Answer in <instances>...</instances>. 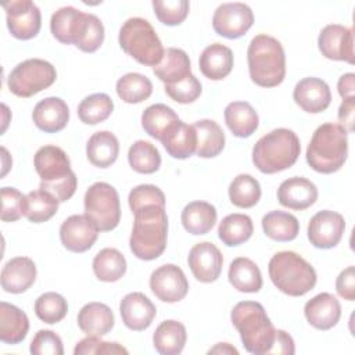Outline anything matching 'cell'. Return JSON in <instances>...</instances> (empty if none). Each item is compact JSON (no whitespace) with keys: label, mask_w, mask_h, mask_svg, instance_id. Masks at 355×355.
<instances>
[{"label":"cell","mask_w":355,"mask_h":355,"mask_svg":"<svg viewBox=\"0 0 355 355\" xmlns=\"http://www.w3.org/2000/svg\"><path fill=\"white\" fill-rule=\"evenodd\" d=\"M53 36L64 44H73L85 53H94L104 42V25L94 14L75 7H61L50 19Z\"/></svg>","instance_id":"obj_1"},{"label":"cell","mask_w":355,"mask_h":355,"mask_svg":"<svg viewBox=\"0 0 355 355\" xmlns=\"http://www.w3.org/2000/svg\"><path fill=\"white\" fill-rule=\"evenodd\" d=\"M135 214L129 247L133 255L153 261L162 255L168 239V216L162 205H146Z\"/></svg>","instance_id":"obj_2"},{"label":"cell","mask_w":355,"mask_h":355,"mask_svg":"<svg viewBox=\"0 0 355 355\" xmlns=\"http://www.w3.org/2000/svg\"><path fill=\"white\" fill-rule=\"evenodd\" d=\"M230 319L248 352L255 355L269 354L276 337V329L259 302H237L232 309Z\"/></svg>","instance_id":"obj_3"},{"label":"cell","mask_w":355,"mask_h":355,"mask_svg":"<svg viewBox=\"0 0 355 355\" xmlns=\"http://www.w3.org/2000/svg\"><path fill=\"white\" fill-rule=\"evenodd\" d=\"M251 80L261 87L279 86L286 76V55L282 43L261 33L252 37L247 50Z\"/></svg>","instance_id":"obj_4"},{"label":"cell","mask_w":355,"mask_h":355,"mask_svg":"<svg viewBox=\"0 0 355 355\" xmlns=\"http://www.w3.org/2000/svg\"><path fill=\"white\" fill-rule=\"evenodd\" d=\"M348 155L347 130L338 123H323L312 135L306 148L308 165L319 173L337 172Z\"/></svg>","instance_id":"obj_5"},{"label":"cell","mask_w":355,"mask_h":355,"mask_svg":"<svg viewBox=\"0 0 355 355\" xmlns=\"http://www.w3.org/2000/svg\"><path fill=\"white\" fill-rule=\"evenodd\" d=\"M301 153L298 136L286 128L275 129L262 136L252 148V162L262 173L270 175L288 169Z\"/></svg>","instance_id":"obj_6"},{"label":"cell","mask_w":355,"mask_h":355,"mask_svg":"<svg viewBox=\"0 0 355 355\" xmlns=\"http://www.w3.org/2000/svg\"><path fill=\"white\" fill-rule=\"evenodd\" d=\"M268 272L272 283L291 297L309 293L318 280L313 266L294 251L276 252L269 261Z\"/></svg>","instance_id":"obj_7"},{"label":"cell","mask_w":355,"mask_h":355,"mask_svg":"<svg viewBox=\"0 0 355 355\" xmlns=\"http://www.w3.org/2000/svg\"><path fill=\"white\" fill-rule=\"evenodd\" d=\"M118 42L121 49L139 64L153 68L161 62L165 53L153 25L140 17H133L123 22Z\"/></svg>","instance_id":"obj_8"},{"label":"cell","mask_w":355,"mask_h":355,"mask_svg":"<svg viewBox=\"0 0 355 355\" xmlns=\"http://www.w3.org/2000/svg\"><path fill=\"white\" fill-rule=\"evenodd\" d=\"M85 215L96 225L98 232L115 229L121 220V202L116 189L105 182L93 183L85 193Z\"/></svg>","instance_id":"obj_9"},{"label":"cell","mask_w":355,"mask_h":355,"mask_svg":"<svg viewBox=\"0 0 355 355\" xmlns=\"http://www.w3.org/2000/svg\"><path fill=\"white\" fill-rule=\"evenodd\" d=\"M55 78L57 72L53 64L40 58H29L10 72L7 86L12 94L26 98L50 87Z\"/></svg>","instance_id":"obj_10"},{"label":"cell","mask_w":355,"mask_h":355,"mask_svg":"<svg viewBox=\"0 0 355 355\" xmlns=\"http://www.w3.org/2000/svg\"><path fill=\"white\" fill-rule=\"evenodd\" d=\"M10 33L19 40L35 37L42 26L39 7L31 0H11L3 3Z\"/></svg>","instance_id":"obj_11"},{"label":"cell","mask_w":355,"mask_h":355,"mask_svg":"<svg viewBox=\"0 0 355 355\" xmlns=\"http://www.w3.org/2000/svg\"><path fill=\"white\" fill-rule=\"evenodd\" d=\"M254 24L252 10L244 3H223L212 17L214 31L226 39H239Z\"/></svg>","instance_id":"obj_12"},{"label":"cell","mask_w":355,"mask_h":355,"mask_svg":"<svg viewBox=\"0 0 355 355\" xmlns=\"http://www.w3.org/2000/svg\"><path fill=\"white\" fill-rule=\"evenodd\" d=\"M344 230V216L336 211L323 209L311 218L308 223V239L313 247L329 250L340 243Z\"/></svg>","instance_id":"obj_13"},{"label":"cell","mask_w":355,"mask_h":355,"mask_svg":"<svg viewBox=\"0 0 355 355\" xmlns=\"http://www.w3.org/2000/svg\"><path fill=\"white\" fill-rule=\"evenodd\" d=\"M150 288L158 300L172 304L182 301L187 295L189 282L179 266L165 263L151 273Z\"/></svg>","instance_id":"obj_14"},{"label":"cell","mask_w":355,"mask_h":355,"mask_svg":"<svg viewBox=\"0 0 355 355\" xmlns=\"http://www.w3.org/2000/svg\"><path fill=\"white\" fill-rule=\"evenodd\" d=\"M318 46L322 55L329 60L355 62L354 32L351 28L338 24L326 25L319 33Z\"/></svg>","instance_id":"obj_15"},{"label":"cell","mask_w":355,"mask_h":355,"mask_svg":"<svg viewBox=\"0 0 355 355\" xmlns=\"http://www.w3.org/2000/svg\"><path fill=\"white\" fill-rule=\"evenodd\" d=\"M187 262L193 276L198 282L212 283L220 276L223 257L214 243L202 241L190 250Z\"/></svg>","instance_id":"obj_16"},{"label":"cell","mask_w":355,"mask_h":355,"mask_svg":"<svg viewBox=\"0 0 355 355\" xmlns=\"http://www.w3.org/2000/svg\"><path fill=\"white\" fill-rule=\"evenodd\" d=\"M98 229L86 215H71L60 227L62 245L72 252H85L93 247Z\"/></svg>","instance_id":"obj_17"},{"label":"cell","mask_w":355,"mask_h":355,"mask_svg":"<svg viewBox=\"0 0 355 355\" xmlns=\"http://www.w3.org/2000/svg\"><path fill=\"white\" fill-rule=\"evenodd\" d=\"M35 169L42 183H51L73 173L67 153L57 146H43L33 157Z\"/></svg>","instance_id":"obj_18"},{"label":"cell","mask_w":355,"mask_h":355,"mask_svg":"<svg viewBox=\"0 0 355 355\" xmlns=\"http://www.w3.org/2000/svg\"><path fill=\"white\" fill-rule=\"evenodd\" d=\"M119 312L123 324L135 331H141L153 323L157 308L143 293H129L119 304Z\"/></svg>","instance_id":"obj_19"},{"label":"cell","mask_w":355,"mask_h":355,"mask_svg":"<svg viewBox=\"0 0 355 355\" xmlns=\"http://www.w3.org/2000/svg\"><path fill=\"white\" fill-rule=\"evenodd\" d=\"M293 98L300 108L309 114H319L324 111L331 103V93L329 85L313 76L301 79L293 92Z\"/></svg>","instance_id":"obj_20"},{"label":"cell","mask_w":355,"mask_h":355,"mask_svg":"<svg viewBox=\"0 0 355 355\" xmlns=\"http://www.w3.org/2000/svg\"><path fill=\"white\" fill-rule=\"evenodd\" d=\"M277 200L286 208L302 211L316 202L318 189L315 183L302 176L288 178L280 183Z\"/></svg>","instance_id":"obj_21"},{"label":"cell","mask_w":355,"mask_h":355,"mask_svg":"<svg viewBox=\"0 0 355 355\" xmlns=\"http://www.w3.org/2000/svg\"><path fill=\"white\" fill-rule=\"evenodd\" d=\"M304 315L311 326L318 330H329L334 327L341 318V305L330 293H320L306 301Z\"/></svg>","instance_id":"obj_22"},{"label":"cell","mask_w":355,"mask_h":355,"mask_svg":"<svg viewBox=\"0 0 355 355\" xmlns=\"http://www.w3.org/2000/svg\"><path fill=\"white\" fill-rule=\"evenodd\" d=\"M0 280L6 293H25L36 280V265L28 257L11 258L3 266Z\"/></svg>","instance_id":"obj_23"},{"label":"cell","mask_w":355,"mask_h":355,"mask_svg":"<svg viewBox=\"0 0 355 355\" xmlns=\"http://www.w3.org/2000/svg\"><path fill=\"white\" fill-rule=\"evenodd\" d=\"M33 123L46 133L62 130L69 121V108L60 97H47L40 100L32 112Z\"/></svg>","instance_id":"obj_24"},{"label":"cell","mask_w":355,"mask_h":355,"mask_svg":"<svg viewBox=\"0 0 355 355\" xmlns=\"http://www.w3.org/2000/svg\"><path fill=\"white\" fill-rule=\"evenodd\" d=\"M198 64L200 71L205 78L220 80L233 69V51L222 43L209 44L202 50Z\"/></svg>","instance_id":"obj_25"},{"label":"cell","mask_w":355,"mask_h":355,"mask_svg":"<svg viewBox=\"0 0 355 355\" xmlns=\"http://www.w3.org/2000/svg\"><path fill=\"white\" fill-rule=\"evenodd\" d=\"M115 323L111 308L103 302H89L78 313V326L87 336H104Z\"/></svg>","instance_id":"obj_26"},{"label":"cell","mask_w":355,"mask_h":355,"mask_svg":"<svg viewBox=\"0 0 355 355\" xmlns=\"http://www.w3.org/2000/svg\"><path fill=\"white\" fill-rule=\"evenodd\" d=\"M178 114L165 104H153L141 114V126L144 132L155 140L162 141L179 123Z\"/></svg>","instance_id":"obj_27"},{"label":"cell","mask_w":355,"mask_h":355,"mask_svg":"<svg viewBox=\"0 0 355 355\" xmlns=\"http://www.w3.org/2000/svg\"><path fill=\"white\" fill-rule=\"evenodd\" d=\"M29 330V319L24 311L6 301L0 302V340L6 344H19Z\"/></svg>","instance_id":"obj_28"},{"label":"cell","mask_w":355,"mask_h":355,"mask_svg":"<svg viewBox=\"0 0 355 355\" xmlns=\"http://www.w3.org/2000/svg\"><path fill=\"white\" fill-rule=\"evenodd\" d=\"M154 75L165 85H173L191 75V65L187 53L182 49L169 47L158 65L153 68Z\"/></svg>","instance_id":"obj_29"},{"label":"cell","mask_w":355,"mask_h":355,"mask_svg":"<svg viewBox=\"0 0 355 355\" xmlns=\"http://www.w3.org/2000/svg\"><path fill=\"white\" fill-rule=\"evenodd\" d=\"M225 122L236 137H250L259 125L254 107L247 101H233L225 108Z\"/></svg>","instance_id":"obj_30"},{"label":"cell","mask_w":355,"mask_h":355,"mask_svg":"<svg viewBox=\"0 0 355 355\" xmlns=\"http://www.w3.org/2000/svg\"><path fill=\"white\" fill-rule=\"evenodd\" d=\"M119 154V141L116 136L108 130H100L90 136L86 144V155L97 168L111 166Z\"/></svg>","instance_id":"obj_31"},{"label":"cell","mask_w":355,"mask_h":355,"mask_svg":"<svg viewBox=\"0 0 355 355\" xmlns=\"http://www.w3.org/2000/svg\"><path fill=\"white\" fill-rule=\"evenodd\" d=\"M216 208L207 201L189 202L182 211L183 227L194 234H207L216 223Z\"/></svg>","instance_id":"obj_32"},{"label":"cell","mask_w":355,"mask_h":355,"mask_svg":"<svg viewBox=\"0 0 355 355\" xmlns=\"http://www.w3.org/2000/svg\"><path fill=\"white\" fill-rule=\"evenodd\" d=\"M229 283L241 293H258L262 288V275L255 262L239 257L229 266Z\"/></svg>","instance_id":"obj_33"},{"label":"cell","mask_w":355,"mask_h":355,"mask_svg":"<svg viewBox=\"0 0 355 355\" xmlns=\"http://www.w3.org/2000/svg\"><path fill=\"white\" fill-rule=\"evenodd\" d=\"M187 340L186 327L178 320H164L153 334V344L161 355H178Z\"/></svg>","instance_id":"obj_34"},{"label":"cell","mask_w":355,"mask_h":355,"mask_svg":"<svg viewBox=\"0 0 355 355\" xmlns=\"http://www.w3.org/2000/svg\"><path fill=\"white\" fill-rule=\"evenodd\" d=\"M193 126L197 133L196 154L201 158L219 155L225 147V133L222 128L212 119H200Z\"/></svg>","instance_id":"obj_35"},{"label":"cell","mask_w":355,"mask_h":355,"mask_svg":"<svg viewBox=\"0 0 355 355\" xmlns=\"http://www.w3.org/2000/svg\"><path fill=\"white\" fill-rule=\"evenodd\" d=\"M161 143L171 157L186 159L197 150V133L193 125L179 121L173 130Z\"/></svg>","instance_id":"obj_36"},{"label":"cell","mask_w":355,"mask_h":355,"mask_svg":"<svg viewBox=\"0 0 355 355\" xmlns=\"http://www.w3.org/2000/svg\"><path fill=\"white\" fill-rule=\"evenodd\" d=\"M262 229L275 241H291L300 233V222L288 212L270 211L262 218Z\"/></svg>","instance_id":"obj_37"},{"label":"cell","mask_w":355,"mask_h":355,"mask_svg":"<svg viewBox=\"0 0 355 355\" xmlns=\"http://www.w3.org/2000/svg\"><path fill=\"white\" fill-rule=\"evenodd\" d=\"M93 272L101 282H118L126 272V259L116 248H103L93 259Z\"/></svg>","instance_id":"obj_38"},{"label":"cell","mask_w":355,"mask_h":355,"mask_svg":"<svg viewBox=\"0 0 355 355\" xmlns=\"http://www.w3.org/2000/svg\"><path fill=\"white\" fill-rule=\"evenodd\" d=\"M252 233V220L245 214H230L222 219L218 227V236L227 247H236L248 241Z\"/></svg>","instance_id":"obj_39"},{"label":"cell","mask_w":355,"mask_h":355,"mask_svg":"<svg viewBox=\"0 0 355 355\" xmlns=\"http://www.w3.org/2000/svg\"><path fill=\"white\" fill-rule=\"evenodd\" d=\"M153 93L151 80L141 73L129 72L116 80V94L128 104H139Z\"/></svg>","instance_id":"obj_40"},{"label":"cell","mask_w":355,"mask_h":355,"mask_svg":"<svg viewBox=\"0 0 355 355\" xmlns=\"http://www.w3.org/2000/svg\"><path fill=\"white\" fill-rule=\"evenodd\" d=\"M60 201L51 196L50 193L39 189L33 190L26 194V204H25V215L29 222L42 223L51 219L57 209Z\"/></svg>","instance_id":"obj_41"},{"label":"cell","mask_w":355,"mask_h":355,"mask_svg":"<svg viewBox=\"0 0 355 355\" xmlns=\"http://www.w3.org/2000/svg\"><path fill=\"white\" fill-rule=\"evenodd\" d=\"M261 194L259 182L248 173L237 175L229 186V198L239 208L254 207L259 201Z\"/></svg>","instance_id":"obj_42"},{"label":"cell","mask_w":355,"mask_h":355,"mask_svg":"<svg viewBox=\"0 0 355 355\" xmlns=\"http://www.w3.org/2000/svg\"><path fill=\"white\" fill-rule=\"evenodd\" d=\"M114 111V101L105 93H94L85 97L78 107V116L86 125L104 122Z\"/></svg>","instance_id":"obj_43"},{"label":"cell","mask_w":355,"mask_h":355,"mask_svg":"<svg viewBox=\"0 0 355 355\" xmlns=\"http://www.w3.org/2000/svg\"><path fill=\"white\" fill-rule=\"evenodd\" d=\"M128 161L133 171L139 173H154L161 166V155L154 144L146 140L135 141L128 153Z\"/></svg>","instance_id":"obj_44"},{"label":"cell","mask_w":355,"mask_h":355,"mask_svg":"<svg viewBox=\"0 0 355 355\" xmlns=\"http://www.w3.org/2000/svg\"><path fill=\"white\" fill-rule=\"evenodd\" d=\"M68 312L67 300L54 291H49L37 297L35 301V313L36 316L49 324L61 322Z\"/></svg>","instance_id":"obj_45"},{"label":"cell","mask_w":355,"mask_h":355,"mask_svg":"<svg viewBox=\"0 0 355 355\" xmlns=\"http://www.w3.org/2000/svg\"><path fill=\"white\" fill-rule=\"evenodd\" d=\"M153 8L159 22L168 26H176L186 19L190 10V4L187 0H154Z\"/></svg>","instance_id":"obj_46"},{"label":"cell","mask_w":355,"mask_h":355,"mask_svg":"<svg viewBox=\"0 0 355 355\" xmlns=\"http://www.w3.org/2000/svg\"><path fill=\"white\" fill-rule=\"evenodd\" d=\"M26 196H24L15 187L1 189V220L15 222L25 215Z\"/></svg>","instance_id":"obj_47"},{"label":"cell","mask_w":355,"mask_h":355,"mask_svg":"<svg viewBox=\"0 0 355 355\" xmlns=\"http://www.w3.org/2000/svg\"><path fill=\"white\" fill-rule=\"evenodd\" d=\"M164 89H165V93L179 104H189L196 101L202 92V86L200 80L193 73L178 83L165 85Z\"/></svg>","instance_id":"obj_48"},{"label":"cell","mask_w":355,"mask_h":355,"mask_svg":"<svg viewBox=\"0 0 355 355\" xmlns=\"http://www.w3.org/2000/svg\"><path fill=\"white\" fill-rule=\"evenodd\" d=\"M132 212L146 205H162L165 207V196L162 190L154 184H139L130 190L128 197Z\"/></svg>","instance_id":"obj_49"},{"label":"cell","mask_w":355,"mask_h":355,"mask_svg":"<svg viewBox=\"0 0 355 355\" xmlns=\"http://www.w3.org/2000/svg\"><path fill=\"white\" fill-rule=\"evenodd\" d=\"M75 355H86V354H100V355H114V354H128V349L119 345L118 343L103 341L98 336H87L80 340L73 349Z\"/></svg>","instance_id":"obj_50"},{"label":"cell","mask_w":355,"mask_h":355,"mask_svg":"<svg viewBox=\"0 0 355 355\" xmlns=\"http://www.w3.org/2000/svg\"><path fill=\"white\" fill-rule=\"evenodd\" d=\"M31 354L33 355H62L64 347L58 334L51 330H39L32 343Z\"/></svg>","instance_id":"obj_51"},{"label":"cell","mask_w":355,"mask_h":355,"mask_svg":"<svg viewBox=\"0 0 355 355\" xmlns=\"http://www.w3.org/2000/svg\"><path fill=\"white\" fill-rule=\"evenodd\" d=\"M76 186H78V179L75 173H71L69 176L51 182V183H42L40 182V187L42 190L50 193L51 196H54L60 202H65L67 200H69L75 191H76Z\"/></svg>","instance_id":"obj_52"},{"label":"cell","mask_w":355,"mask_h":355,"mask_svg":"<svg viewBox=\"0 0 355 355\" xmlns=\"http://www.w3.org/2000/svg\"><path fill=\"white\" fill-rule=\"evenodd\" d=\"M336 290L340 297H343L347 301L355 300V268L348 266L340 275L336 280Z\"/></svg>","instance_id":"obj_53"},{"label":"cell","mask_w":355,"mask_h":355,"mask_svg":"<svg viewBox=\"0 0 355 355\" xmlns=\"http://www.w3.org/2000/svg\"><path fill=\"white\" fill-rule=\"evenodd\" d=\"M295 352L293 337L284 330H276V337L269 354H286L291 355Z\"/></svg>","instance_id":"obj_54"},{"label":"cell","mask_w":355,"mask_h":355,"mask_svg":"<svg viewBox=\"0 0 355 355\" xmlns=\"http://www.w3.org/2000/svg\"><path fill=\"white\" fill-rule=\"evenodd\" d=\"M354 112H355V97L344 98L338 108V121L347 133L354 130Z\"/></svg>","instance_id":"obj_55"},{"label":"cell","mask_w":355,"mask_h":355,"mask_svg":"<svg viewBox=\"0 0 355 355\" xmlns=\"http://www.w3.org/2000/svg\"><path fill=\"white\" fill-rule=\"evenodd\" d=\"M355 75L352 72L344 73L337 83V89L340 96L344 98H352L354 97V92H355Z\"/></svg>","instance_id":"obj_56"},{"label":"cell","mask_w":355,"mask_h":355,"mask_svg":"<svg viewBox=\"0 0 355 355\" xmlns=\"http://www.w3.org/2000/svg\"><path fill=\"white\" fill-rule=\"evenodd\" d=\"M208 354H239V351L227 343H219L208 351Z\"/></svg>","instance_id":"obj_57"}]
</instances>
